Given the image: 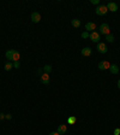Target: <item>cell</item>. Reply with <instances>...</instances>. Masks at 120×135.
Segmentation results:
<instances>
[{
	"instance_id": "7402d4cb",
	"label": "cell",
	"mask_w": 120,
	"mask_h": 135,
	"mask_svg": "<svg viewBox=\"0 0 120 135\" xmlns=\"http://www.w3.org/2000/svg\"><path fill=\"white\" fill-rule=\"evenodd\" d=\"M113 134L114 135H120V128H115L114 131H113Z\"/></svg>"
},
{
	"instance_id": "9c48e42d",
	"label": "cell",
	"mask_w": 120,
	"mask_h": 135,
	"mask_svg": "<svg viewBox=\"0 0 120 135\" xmlns=\"http://www.w3.org/2000/svg\"><path fill=\"white\" fill-rule=\"evenodd\" d=\"M40 79H41V82L43 84H48L49 83V80H51V77H49V74H42L41 76H40Z\"/></svg>"
},
{
	"instance_id": "ba28073f",
	"label": "cell",
	"mask_w": 120,
	"mask_h": 135,
	"mask_svg": "<svg viewBox=\"0 0 120 135\" xmlns=\"http://www.w3.org/2000/svg\"><path fill=\"white\" fill-rule=\"evenodd\" d=\"M95 29H96V24L92 23V22H88V23L85 24V32H95Z\"/></svg>"
},
{
	"instance_id": "3957f363",
	"label": "cell",
	"mask_w": 120,
	"mask_h": 135,
	"mask_svg": "<svg viewBox=\"0 0 120 135\" xmlns=\"http://www.w3.org/2000/svg\"><path fill=\"white\" fill-rule=\"evenodd\" d=\"M89 39H90L92 42L98 43L100 40H101V36H100V33H97V32H92V33H90V35H89Z\"/></svg>"
},
{
	"instance_id": "ffe728a7",
	"label": "cell",
	"mask_w": 120,
	"mask_h": 135,
	"mask_svg": "<svg viewBox=\"0 0 120 135\" xmlns=\"http://www.w3.org/2000/svg\"><path fill=\"white\" fill-rule=\"evenodd\" d=\"M12 64H13L14 69H19V68H21V62H13Z\"/></svg>"
},
{
	"instance_id": "603a6c76",
	"label": "cell",
	"mask_w": 120,
	"mask_h": 135,
	"mask_svg": "<svg viewBox=\"0 0 120 135\" xmlns=\"http://www.w3.org/2000/svg\"><path fill=\"white\" fill-rule=\"evenodd\" d=\"M5 118H6V119H12V115H11V113H7V115H5Z\"/></svg>"
},
{
	"instance_id": "d6986e66",
	"label": "cell",
	"mask_w": 120,
	"mask_h": 135,
	"mask_svg": "<svg viewBox=\"0 0 120 135\" xmlns=\"http://www.w3.org/2000/svg\"><path fill=\"white\" fill-rule=\"evenodd\" d=\"M106 40L108 42H114V36H113L112 34H109V35H107L106 36Z\"/></svg>"
},
{
	"instance_id": "8fae6325",
	"label": "cell",
	"mask_w": 120,
	"mask_h": 135,
	"mask_svg": "<svg viewBox=\"0 0 120 135\" xmlns=\"http://www.w3.org/2000/svg\"><path fill=\"white\" fill-rule=\"evenodd\" d=\"M58 133H59L60 135H63V134H65L66 131H67V126L66 124H60L59 127H58Z\"/></svg>"
},
{
	"instance_id": "9a60e30c",
	"label": "cell",
	"mask_w": 120,
	"mask_h": 135,
	"mask_svg": "<svg viewBox=\"0 0 120 135\" xmlns=\"http://www.w3.org/2000/svg\"><path fill=\"white\" fill-rule=\"evenodd\" d=\"M71 24L73 25L74 28H79V27H81V21L74 18V19H72V21H71Z\"/></svg>"
},
{
	"instance_id": "30bf717a",
	"label": "cell",
	"mask_w": 120,
	"mask_h": 135,
	"mask_svg": "<svg viewBox=\"0 0 120 135\" xmlns=\"http://www.w3.org/2000/svg\"><path fill=\"white\" fill-rule=\"evenodd\" d=\"M91 53H92V50L90 47H84L83 50H82V56H84V57L91 56Z\"/></svg>"
},
{
	"instance_id": "cb8c5ba5",
	"label": "cell",
	"mask_w": 120,
	"mask_h": 135,
	"mask_svg": "<svg viewBox=\"0 0 120 135\" xmlns=\"http://www.w3.org/2000/svg\"><path fill=\"white\" fill-rule=\"evenodd\" d=\"M91 4H94V5H100V0H91Z\"/></svg>"
},
{
	"instance_id": "4fadbf2b",
	"label": "cell",
	"mask_w": 120,
	"mask_h": 135,
	"mask_svg": "<svg viewBox=\"0 0 120 135\" xmlns=\"http://www.w3.org/2000/svg\"><path fill=\"white\" fill-rule=\"evenodd\" d=\"M109 71H111L113 75H115V74H118V72H119V68H118V65H115V64H111Z\"/></svg>"
},
{
	"instance_id": "ac0fdd59",
	"label": "cell",
	"mask_w": 120,
	"mask_h": 135,
	"mask_svg": "<svg viewBox=\"0 0 120 135\" xmlns=\"http://www.w3.org/2000/svg\"><path fill=\"white\" fill-rule=\"evenodd\" d=\"M43 71H45L46 74H49V72H52V65H49V64L45 65V66H43Z\"/></svg>"
},
{
	"instance_id": "4316f807",
	"label": "cell",
	"mask_w": 120,
	"mask_h": 135,
	"mask_svg": "<svg viewBox=\"0 0 120 135\" xmlns=\"http://www.w3.org/2000/svg\"><path fill=\"white\" fill-rule=\"evenodd\" d=\"M118 87L120 88V79H119V81H118Z\"/></svg>"
},
{
	"instance_id": "2e32d148",
	"label": "cell",
	"mask_w": 120,
	"mask_h": 135,
	"mask_svg": "<svg viewBox=\"0 0 120 135\" xmlns=\"http://www.w3.org/2000/svg\"><path fill=\"white\" fill-rule=\"evenodd\" d=\"M77 122V117L76 116H70L69 118H67V123L69 124H74Z\"/></svg>"
},
{
	"instance_id": "44dd1931",
	"label": "cell",
	"mask_w": 120,
	"mask_h": 135,
	"mask_svg": "<svg viewBox=\"0 0 120 135\" xmlns=\"http://www.w3.org/2000/svg\"><path fill=\"white\" fill-rule=\"evenodd\" d=\"M89 35H90V34H89L88 32H83V33H82V35H81V36L83 37V39H88V37H89Z\"/></svg>"
},
{
	"instance_id": "7a4b0ae2",
	"label": "cell",
	"mask_w": 120,
	"mask_h": 135,
	"mask_svg": "<svg viewBox=\"0 0 120 135\" xmlns=\"http://www.w3.org/2000/svg\"><path fill=\"white\" fill-rule=\"evenodd\" d=\"M107 12H108V9H107L106 5H98L96 7V10H95V13L97 16H105Z\"/></svg>"
},
{
	"instance_id": "7c38bea8",
	"label": "cell",
	"mask_w": 120,
	"mask_h": 135,
	"mask_svg": "<svg viewBox=\"0 0 120 135\" xmlns=\"http://www.w3.org/2000/svg\"><path fill=\"white\" fill-rule=\"evenodd\" d=\"M13 52H14V50H9V51H6V53H5L6 59H7L9 62H12V56H13Z\"/></svg>"
},
{
	"instance_id": "5bb4252c",
	"label": "cell",
	"mask_w": 120,
	"mask_h": 135,
	"mask_svg": "<svg viewBox=\"0 0 120 135\" xmlns=\"http://www.w3.org/2000/svg\"><path fill=\"white\" fill-rule=\"evenodd\" d=\"M19 58H21V54H19V52L14 50L13 56H12V62H19Z\"/></svg>"
},
{
	"instance_id": "5b68a950",
	"label": "cell",
	"mask_w": 120,
	"mask_h": 135,
	"mask_svg": "<svg viewBox=\"0 0 120 135\" xmlns=\"http://www.w3.org/2000/svg\"><path fill=\"white\" fill-rule=\"evenodd\" d=\"M40 21H41V13L37 12V11L32 12L31 13V22L32 23H38Z\"/></svg>"
},
{
	"instance_id": "6da1fadb",
	"label": "cell",
	"mask_w": 120,
	"mask_h": 135,
	"mask_svg": "<svg viewBox=\"0 0 120 135\" xmlns=\"http://www.w3.org/2000/svg\"><path fill=\"white\" fill-rule=\"evenodd\" d=\"M98 33L103 34V35H109L111 34V29H109V25L107 23H102L100 27H98Z\"/></svg>"
},
{
	"instance_id": "8992f818",
	"label": "cell",
	"mask_w": 120,
	"mask_h": 135,
	"mask_svg": "<svg viewBox=\"0 0 120 135\" xmlns=\"http://www.w3.org/2000/svg\"><path fill=\"white\" fill-rule=\"evenodd\" d=\"M109 68H111V64L108 63L107 61H102L98 63V69L100 70H109Z\"/></svg>"
},
{
	"instance_id": "d4e9b609",
	"label": "cell",
	"mask_w": 120,
	"mask_h": 135,
	"mask_svg": "<svg viewBox=\"0 0 120 135\" xmlns=\"http://www.w3.org/2000/svg\"><path fill=\"white\" fill-rule=\"evenodd\" d=\"M5 118V115L4 113H0V121H1V119H4Z\"/></svg>"
},
{
	"instance_id": "e0dca14e",
	"label": "cell",
	"mask_w": 120,
	"mask_h": 135,
	"mask_svg": "<svg viewBox=\"0 0 120 135\" xmlns=\"http://www.w3.org/2000/svg\"><path fill=\"white\" fill-rule=\"evenodd\" d=\"M13 68V64H12V62H7L6 64H5V70L6 71H10V70Z\"/></svg>"
},
{
	"instance_id": "52a82bcc",
	"label": "cell",
	"mask_w": 120,
	"mask_h": 135,
	"mask_svg": "<svg viewBox=\"0 0 120 135\" xmlns=\"http://www.w3.org/2000/svg\"><path fill=\"white\" fill-rule=\"evenodd\" d=\"M106 6H107V9H108V11H112V12H116L118 11V5L114 1H109L108 5H106Z\"/></svg>"
},
{
	"instance_id": "484cf974",
	"label": "cell",
	"mask_w": 120,
	"mask_h": 135,
	"mask_svg": "<svg viewBox=\"0 0 120 135\" xmlns=\"http://www.w3.org/2000/svg\"><path fill=\"white\" fill-rule=\"evenodd\" d=\"M49 135H60L59 133H58V131H53V133H51V134Z\"/></svg>"
},
{
	"instance_id": "277c9868",
	"label": "cell",
	"mask_w": 120,
	"mask_h": 135,
	"mask_svg": "<svg viewBox=\"0 0 120 135\" xmlns=\"http://www.w3.org/2000/svg\"><path fill=\"white\" fill-rule=\"evenodd\" d=\"M96 48H97V51L100 52V53H102V54H105V53L108 52V48H107L106 43H103V42H98Z\"/></svg>"
}]
</instances>
